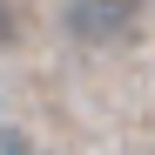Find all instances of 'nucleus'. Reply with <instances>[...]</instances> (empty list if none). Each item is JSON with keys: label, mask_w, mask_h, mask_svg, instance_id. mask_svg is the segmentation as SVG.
Masks as SVG:
<instances>
[{"label": "nucleus", "mask_w": 155, "mask_h": 155, "mask_svg": "<svg viewBox=\"0 0 155 155\" xmlns=\"http://www.w3.org/2000/svg\"><path fill=\"white\" fill-rule=\"evenodd\" d=\"M61 27L74 47L108 54V47L142 34V0H61Z\"/></svg>", "instance_id": "obj_1"}, {"label": "nucleus", "mask_w": 155, "mask_h": 155, "mask_svg": "<svg viewBox=\"0 0 155 155\" xmlns=\"http://www.w3.org/2000/svg\"><path fill=\"white\" fill-rule=\"evenodd\" d=\"M0 155H34V142L20 135V128H7V121H0Z\"/></svg>", "instance_id": "obj_2"}, {"label": "nucleus", "mask_w": 155, "mask_h": 155, "mask_svg": "<svg viewBox=\"0 0 155 155\" xmlns=\"http://www.w3.org/2000/svg\"><path fill=\"white\" fill-rule=\"evenodd\" d=\"M14 34H20V14L7 7V0H0V54H7V47H14Z\"/></svg>", "instance_id": "obj_3"}]
</instances>
